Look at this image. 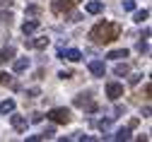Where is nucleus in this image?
<instances>
[{
	"instance_id": "1",
	"label": "nucleus",
	"mask_w": 152,
	"mask_h": 142,
	"mask_svg": "<svg viewBox=\"0 0 152 142\" xmlns=\"http://www.w3.org/2000/svg\"><path fill=\"white\" fill-rule=\"evenodd\" d=\"M121 31H123V27L118 22H99L89 29V39L94 44H111L121 36Z\"/></svg>"
},
{
	"instance_id": "2",
	"label": "nucleus",
	"mask_w": 152,
	"mask_h": 142,
	"mask_svg": "<svg viewBox=\"0 0 152 142\" xmlns=\"http://www.w3.org/2000/svg\"><path fill=\"white\" fill-rule=\"evenodd\" d=\"M46 118L48 120H53V123H70V111L65 109V106H58V109H51L48 113H46Z\"/></svg>"
},
{
	"instance_id": "3",
	"label": "nucleus",
	"mask_w": 152,
	"mask_h": 142,
	"mask_svg": "<svg viewBox=\"0 0 152 142\" xmlns=\"http://www.w3.org/2000/svg\"><path fill=\"white\" fill-rule=\"evenodd\" d=\"M72 104L77 106V109H85V111H89V113H94V111H97V104H94V101H92V96H89V94H85V92L75 96V101H72Z\"/></svg>"
},
{
	"instance_id": "4",
	"label": "nucleus",
	"mask_w": 152,
	"mask_h": 142,
	"mask_svg": "<svg viewBox=\"0 0 152 142\" xmlns=\"http://www.w3.org/2000/svg\"><path fill=\"white\" fill-rule=\"evenodd\" d=\"M80 0H53V5H51V10L56 12V15H63V12H68V10H72L75 5H77Z\"/></svg>"
},
{
	"instance_id": "5",
	"label": "nucleus",
	"mask_w": 152,
	"mask_h": 142,
	"mask_svg": "<svg viewBox=\"0 0 152 142\" xmlns=\"http://www.w3.org/2000/svg\"><path fill=\"white\" fill-rule=\"evenodd\" d=\"M48 44H51V39H48V36H39V39H24V46H27V48H36V51H44Z\"/></svg>"
},
{
	"instance_id": "6",
	"label": "nucleus",
	"mask_w": 152,
	"mask_h": 142,
	"mask_svg": "<svg viewBox=\"0 0 152 142\" xmlns=\"http://www.w3.org/2000/svg\"><path fill=\"white\" fill-rule=\"evenodd\" d=\"M106 96H109L111 101H118V99L123 96V84H121V82H109V84H106Z\"/></svg>"
},
{
	"instance_id": "7",
	"label": "nucleus",
	"mask_w": 152,
	"mask_h": 142,
	"mask_svg": "<svg viewBox=\"0 0 152 142\" xmlns=\"http://www.w3.org/2000/svg\"><path fill=\"white\" fill-rule=\"evenodd\" d=\"M58 55H61L63 60H70V63H77V60H82V53H80L77 48H68V51H65V48H61V51H58Z\"/></svg>"
},
{
	"instance_id": "8",
	"label": "nucleus",
	"mask_w": 152,
	"mask_h": 142,
	"mask_svg": "<svg viewBox=\"0 0 152 142\" xmlns=\"http://www.w3.org/2000/svg\"><path fill=\"white\" fill-rule=\"evenodd\" d=\"M10 120H12V128H15L17 133H27V125H29L27 116H12Z\"/></svg>"
},
{
	"instance_id": "9",
	"label": "nucleus",
	"mask_w": 152,
	"mask_h": 142,
	"mask_svg": "<svg viewBox=\"0 0 152 142\" xmlns=\"http://www.w3.org/2000/svg\"><path fill=\"white\" fill-rule=\"evenodd\" d=\"M89 72H92L94 77H104V72H106L104 60H92V63H89Z\"/></svg>"
},
{
	"instance_id": "10",
	"label": "nucleus",
	"mask_w": 152,
	"mask_h": 142,
	"mask_svg": "<svg viewBox=\"0 0 152 142\" xmlns=\"http://www.w3.org/2000/svg\"><path fill=\"white\" fill-rule=\"evenodd\" d=\"M89 15H99L102 10H104V3H102V0H89V3H87V7H85Z\"/></svg>"
},
{
	"instance_id": "11",
	"label": "nucleus",
	"mask_w": 152,
	"mask_h": 142,
	"mask_svg": "<svg viewBox=\"0 0 152 142\" xmlns=\"http://www.w3.org/2000/svg\"><path fill=\"white\" fill-rule=\"evenodd\" d=\"M36 29H39V19H29V22H24V24H22V34H24V36L34 34Z\"/></svg>"
},
{
	"instance_id": "12",
	"label": "nucleus",
	"mask_w": 152,
	"mask_h": 142,
	"mask_svg": "<svg viewBox=\"0 0 152 142\" xmlns=\"http://www.w3.org/2000/svg\"><path fill=\"white\" fill-rule=\"evenodd\" d=\"M12 58H15V48H12V46L3 48V51H0V65H5V63H10Z\"/></svg>"
},
{
	"instance_id": "13",
	"label": "nucleus",
	"mask_w": 152,
	"mask_h": 142,
	"mask_svg": "<svg viewBox=\"0 0 152 142\" xmlns=\"http://www.w3.org/2000/svg\"><path fill=\"white\" fill-rule=\"evenodd\" d=\"M29 68V58H20V60H15V63H12V70L15 72H24Z\"/></svg>"
},
{
	"instance_id": "14",
	"label": "nucleus",
	"mask_w": 152,
	"mask_h": 142,
	"mask_svg": "<svg viewBox=\"0 0 152 142\" xmlns=\"http://www.w3.org/2000/svg\"><path fill=\"white\" fill-rule=\"evenodd\" d=\"M106 58H111V60H121V58H128V51H126V48L109 51V53H106Z\"/></svg>"
},
{
	"instance_id": "15",
	"label": "nucleus",
	"mask_w": 152,
	"mask_h": 142,
	"mask_svg": "<svg viewBox=\"0 0 152 142\" xmlns=\"http://www.w3.org/2000/svg\"><path fill=\"white\" fill-rule=\"evenodd\" d=\"M113 72H116L118 77H126V75L130 72V68H128V63H116V68H113Z\"/></svg>"
},
{
	"instance_id": "16",
	"label": "nucleus",
	"mask_w": 152,
	"mask_h": 142,
	"mask_svg": "<svg viewBox=\"0 0 152 142\" xmlns=\"http://www.w3.org/2000/svg\"><path fill=\"white\" fill-rule=\"evenodd\" d=\"M15 111V101L12 99H5L3 104H0V113H12Z\"/></svg>"
},
{
	"instance_id": "17",
	"label": "nucleus",
	"mask_w": 152,
	"mask_h": 142,
	"mask_svg": "<svg viewBox=\"0 0 152 142\" xmlns=\"http://www.w3.org/2000/svg\"><path fill=\"white\" fill-rule=\"evenodd\" d=\"M113 140H130V128H121L116 135H113Z\"/></svg>"
},
{
	"instance_id": "18",
	"label": "nucleus",
	"mask_w": 152,
	"mask_h": 142,
	"mask_svg": "<svg viewBox=\"0 0 152 142\" xmlns=\"http://www.w3.org/2000/svg\"><path fill=\"white\" fill-rule=\"evenodd\" d=\"M133 12H135V10H133ZM147 17H150V12H147V10H138L135 15H133V19H135V22H145Z\"/></svg>"
},
{
	"instance_id": "19",
	"label": "nucleus",
	"mask_w": 152,
	"mask_h": 142,
	"mask_svg": "<svg viewBox=\"0 0 152 142\" xmlns=\"http://www.w3.org/2000/svg\"><path fill=\"white\" fill-rule=\"evenodd\" d=\"M24 15H27V17H36V15H41V7H39V5H29V7L24 10Z\"/></svg>"
},
{
	"instance_id": "20",
	"label": "nucleus",
	"mask_w": 152,
	"mask_h": 142,
	"mask_svg": "<svg viewBox=\"0 0 152 142\" xmlns=\"http://www.w3.org/2000/svg\"><path fill=\"white\" fill-rule=\"evenodd\" d=\"M0 82H3V84H10V87H17V82H15V79H10L5 72H0Z\"/></svg>"
},
{
	"instance_id": "21",
	"label": "nucleus",
	"mask_w": 152,
	"mask_h": 142,
	"mask_svg": "<svg viewBox=\"0 0 152 142\" xmlns=\"http://www.w3.org/2000/svg\"><path fill=\"white\" fill-rule=\"evenodd\" d=\"M65 15H68V22H80V19H82V15H80V12H70V10H68Z\"/></svg>"
},
{
	"instance_id": "22",
	"label": "nucleus",
	"mask_w": 152,
	"mask_h": 142,
	"mask_svg": "<svg viewBox=\"0 0 152 142\" xmlns=\"http://www.w3.org/2000/svg\"><path fill=\"white\" fill-rule=\"evenodd\" d=\"M123 10L126 12H133V10H135V0H123Z\"/></svg>"
},
{
	"instance_id": "23",
	"label": "nucleus",
	"mask_w": 152,
	"mask_h": 142,
	"mask_svg": "<svg viewBox=\"0 0 152 142\" xmlns=\"http://www.w3.org/2000/svg\"><path fill=\"white\" fill-rule=\"evenodd\" d=\"M0 22H3V24H10V22H12V15H10V12H0Z\"/></svg>"
},
{
	"instance_id": "24",
	"label": "nucleus",
	"mask_w": 152,
	"mask_h": 142,
	"mask_svg": "<svg viewBox=\"0 0 152 142\" xmlns=\"http://www.w3.org/2000/svg\"><path fill=\"white\" fill-rule=\"evenodd\" d=\"M58 77H61V79H70V77H72V70H61Z\"/></svg>"
},
{
	"instance_id": "25",
	"label": "nucleus",
	"mask_w": 152,
	"mask_h": 142,
	"mask_svg": "<svg viewBox=\"0 0 152 142\" xmlns=\"http://www.w3.org/2000/svg\"><path fill=\"white\" fill-rule=\"evenodd\" d=\"M41 113H31V118H29V123H41Z\"/></svg>"
},
{
	"instance_id": "26",
	"label": "nucleus",
	"mask_w": 152,
	"mask_h": 142,
	"mask_svg": "<svg viewBox=\"0 0 152 142\" xmlns=\"http://www.w3.org/2000/svg\"><path fill=\"white\" fill-rule=\"evenodd\" d=\"M138 51H140V53H147V51H150L147 41H140V44H138Z\"/></svg>"
},
{
	"instance_id": "27",
	"label": "nucleus",
	"mask_w": 152,
	"mask_h": 142,
	"mask_svg": "<svg viewBox=\"0 0 152 142\" xmlns=\"http://www.w3.org/2000/svg\"><path fill=\"white\" fill-rule=\"evenodd\" d=\"M140 77H142L140 72H135V75H130V84H138V82H140Z\"/></svg>"
},
{
	"instance_id": "28",
	"label": "nucleus",
	"mask_w": 152,
	"mask_h": 142,
	"mask_svg": "<svg viewBox=\"0 0 152 142\" xmlns=\"http://www.w3.org/2000/svg\"><path fill=\"white\" fill-rule=\"evenodd\" d=\"M27 96H39V89H36V87H31V89H27Z\"/></svg>"
},
{
	"instance_id": "29",
	"label": "nucleus",
	"mask_w": 152,
	"mask_h": 142,
	"mask_svg": "<svg viewBox=\"0 0 152 142\" xmlns=\"http://www.w3.org/2000/svg\"><path fill=\"white\" fill-rule=\"evenodd\" d=\"M12 5V0H0V7H10Z\"/></svg>"
}]
</instances>
